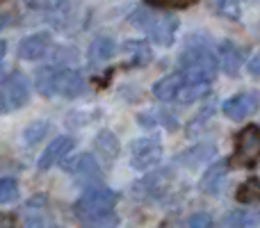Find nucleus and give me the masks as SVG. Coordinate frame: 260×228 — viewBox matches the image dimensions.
<instances>
[{
  "instance_id": "obj_28",
  "label": "nucleus",
  "mask_w": 260,
  "mask_h": 228,
  "mask_svg": "<svg viewBox=\"0 0 260 228\" xmlns=\"http://www.w3.org/2000/svg\"><path fill=\"white\" fill-rule=\"evenodd\" d=\"M25 228H57V226L50 219H46V217H30L25 221Z\"/></svg>"
},
{
  "instance_id": "obj_25",
  "label": "nucleus",
  "mask_w": 260,
  "mask_h": 228,
  "mask_svg": "<svg viewBox=\"0 0 260 228\" xmlns=\"http://www.w3.org/2000/svg\"><path fill=\"white\" fill-rule=\"evenodd\" d=\"M144 3L155 9H187L197 5L199 0H144Z\"/></svg>"
},
{
  "instance_id": "obj_13",
  "label": "nucleus",
  "mask_w": 260,
  "mask_h": 228,
  "mask_svg": "<svg viewBox=\"0 0 260 228\" xmlns=\"http://www.w3.org/2000/svg\"><path fill=\"white\" fill-rule=\"evenodd\" d=\"M183 87H185V78L180 73H169V76L160 78L153 85V96L157 101H176Z\"/></svg>"
},
{
  "instance_id": "obj_6",
  "label": "nucleus",
  "mask_w": 260,
  "mask_h": 228,
  "mask_svg": "<svg viewBox=\"0 0 260 228\" xmlns=\"http://www.w3.org/2000/svg\"><path fill=\"white\" fill-rule=\"evenodd\" d=\"M162 160V142L157 137H142L130 144V165L137 171H148Z\"/></svg>"
},
{
  "instance_id": "obj_22",
  "label": "nucleus",
  "mask_w": 260,
  "mask_h": 228,
  "mask_svg": "<svg viewBox=\"0 0 260 228\" xmlns=\"http://www.w3.org/2000/svg\"><path fill=\"white\" fill-rule=\"evenodd\" d=\"M48 130H50L48 121H35V123H30L23 130V144H25V146H37V144L48 135Z\"/></svg>"
},
{
  "instance_id": "obj_15",
  "label": "nucleus",
  "mask_w": 260,
  "mask_h": 228,
  "mask_svg": "<svg viewBox=\"0 0 260 228\" xmlns=\"http://www.w3.org/2000/svg\"><path fill=\"white\" fill-rule=\"evenodd\" d=\"M226 169H229V162H224V160L210 165V169L203 174L201 183H199L201 185V192H206V194H217L219 192L221 183H224V178H226Z\"/></svg>"
},
{
  "instance_id": "obj_7",
  "label": "nucleus",
  "mask_w": 260,
  "mask_h": 228,
  "mask_svg": "<svg viewBox=\"0 0 260 228\" xmlns=\"http://www.w3.org/2000/svg\"><path fill=\"white\" fill-rule=\"evenodd\" d=\"M5 110H21L30 101V82L21 71H14L9 78H5L3 89H0Z\"/></svg>"
},
{
  "instance_id": "obj_20",
  "label": "nucleus",
  "mask_w": 260,
  "mask_h": 228,
  "mask_svg": "<svg viewBox=\"0 0 260 228\" xmlns=\"http://www.w3.org/2000/svg\"><path fill=\"white\" fill-rule=\"evenodd\" d=\"M260 221V215L251 210H233L224 217V228H251Z\"/></svg>"
},
{
  "instance_id": "obj_31",
  "label": "nucleus",
  "mask_w": 260,
  "mask_h": 228,
  "mask_svg": "<svg viewBox=\"0 0 260 228\" xmlns=\"http://www.w3.org/2000/svg\"><path fill=\"white\" fill-rule=\"evenodd\" d=\"M5 50H7V48H5V41H0V57L5 55Z\"/></svg>"
},
{
  "instance_id": "obj_2",
  "label": "nucleus",
  "mask_w": 260,
  "mask_h": 228,
  "mask_svg": "<svg viewBox=\"0 0 260 228\" xmlns=\"http://www.w3.org/2000/svg\"><path fill=\"white\" fill-rule=\"evenodd\" d=\"M178 64H180V76L189 85H210L217 76V69H219V62L212 55V50L203 44L187 46L180 53Z\"/></svg>"
},
{
  "instance_id": "obj_14",
  "label": "nucleus",
  "mask_w": 260,
  "mask_h": 228,
  "mask_svg": "<svg viewBox=\"0 0 260 228\" xmlns=\"http://www.w3.org/2000/svg\"><path fill=\"white\" fill-rule=\"evenodd\" d=\"M215 153H217V146H215V144L203 142V144H197V146H192L189 151L180 153V155H178V162L192 169V167H199V165H203V162H210L212 157H215Z\"/></svg>"
},
{
  "instance_id": "obj_4",
  "label": "nucleus",
  "mask_w": 260,
  "mask_h": 228,
  "mask_svg": "<svg viewBox=\"0 0 260 228\" xmlns=\"http://www.w3.org/2000/svg\"><path fill=\"white\" fill-rule=\"evenodd\" d=\"M130 23L142 27L155 46H171L176 32H178V18H176L174 14L153 16L148 9H137V12L130 16Z\"/></svg>"
},
{
  "instance_id": "obj_5",
  "label": "nucleus",
  "mask_w": 260,
  "mask_h": 228,
  "mask_svg": "<svg viewBox=\"0 0 260 228\" xmlns=\"http://www.w3.org/2000/svg\"><path fill=\"white\" fill-rule=\"evenodd\" d=\"M258 162H260V128L258 125H247V128H242L238 133V137H235L231 167L251 169Z\"/></svg>"
},
{
  "instance_id": "obj_10",
  "label": "nucleus",
  "mask_w": 260,
  "mask_h": 228,
  "mask_svg": "<svg viewBox=\"0 0 260 228\" xmlns=\"http://www.w3.org/2000/svg\"><path fill=\"white\" fill-rule=\"evenodd\" d=\"M50 48V35L46 32H37V35H30L25 39H21L18 44V57L27 59V62H35V59H41Z\"/></svg>"
},
{
  "instance_id": "obj_3",
  "label": "nucleus",
  "mask_w": 260,
  "mask_h": 228,
  "mask_svg": "<svg viewBox=\"0 0 260 228\" xmlns=\"http://www.w3.org/2000/svg\"><path fill=\"white\" fill-rule=\"evenodd\" d=\"M37 89L41 96H64V99H76L85 89V80L73 69H57L44 67L37 71Z\"/></svg>"
},
{
  "instance_id": "obj_17",
  "label": "nucleus",
  "mask_w": 260,
  "mask_h": 228,
  "mask_svg": "<svg viewBox=\"0 0 260 228\" xmlns=\"http://www.w3.org/2000/svg\"><path fill=\"white\" fill-rule=\"evenodd\" d=\"M123 50H126V59L130 67H146L153 57V50L146 41H135L130 39L123 44Z\"/></svg>"
},
{
  "instance_id": "obj_16",
  "label": "nucleus",
  "mask_w": 260,
  "mask_h": 228,
  "mask_svg": "<svg viewBox=\"0 0 260 228\" xmlns=\"http://www.w3.org/2000/svg\"><path fill=\"white\" fill-rule=\"evenodd\" d=\"M117 53H119L117 41L110 39V37H99V39H94L89 46V62L103 64V62H108V59H112Z\"/></svg>"
},
{
  "instance_id": "obj_9",
  "label": "nucleus",
  "mask_w": 260,
  "mask_h": 228,
  "mask_svg": "<svg viewBox=\"0 0 260 228\" xmlns=\"http://www.w3.org/2000/svg\"><path fill=\"white\" fill-rule=\"evenodd\" d=\"M73 146H76V139L69 137V135H64V137H55L53 142L46 146V151L41 153L39 162H37V169L48 171L50 167H55L57 162H64L69 153L73 151Z\"/></svg>"
},
{
  "instance_id": "obj_11",
  "label": "nucleus",
  "mask_w": 260,
  "mask_h": 228,
  "mask_svg": "<svg viewBox=\"0 0 260 228\" xmlns=\"http://www.w3.org/2000/svg\"><path fill=\"white\" fill-rule=\"evenodd\" d=\"M71 174H73V178H76V183L85 185V187H91V185H96L101 178V167L91 153H82V157H78Z\"/></svg>"
},
{
  "instance_id": "obj_30",
  "label": "nucleus",
  "mask_w": 260,
  "mask_h": 228,
  "mask_svg": "<svg viewBox=\"0 0 260 228\" xmlns=\"http://www.w3.org/2000/svg\"><path fill=\"white\" fill-rule=\"evenodd\" d=\"M0 228H16V219L7 212H0Z\"/></svg>"
},
{
  "instance_id": "obj_1",
  "label": "nucleus",
  "mask_w": 260,
  "mask_h": 228,
  "mask_svg": "<svg viewBox=\"0 0 260 228\" xmlns=\"http://www.w3.org/2000/svg\"><path fill=\"white\" fill-rule=\"evenodd\" d=\"M117 192L110 187H103V185H91V187H85L80 194V199L73 206V212L76 217L82 221L85 226H94L101 224V221L114 217V206H117Z\"/></svg>"
},
{
  "instance_id": "obj_24",
  "label": "nucleus",
  "mask_w": 260,
  "mask_h": 228,
  "mask_svg": "<svg viewBox=\"0 0 260 228\" xmlns=\"http://www.w3.org/2000/svg\"><path fill=\"white\" fill-rule=\"evenodd\" d=\"M18 199V183L9 176H0V203H12Z\"/></svg>"
},
{
  "instance_id": "obj_19",
  "label": "nucleus",
  "mask_w": 260,
  "mask_h": 228,
  "mask_svg": "<svg viewBox=\"0 0 260 228\" xmlns=\"http://www.w3.org/2000/svg\"><path fill=\"white\" fill-rule=\"evenodd\" d=\"M235 199H238L240 203H244V206L260 203V178L251 176V178L244 180V183L238 187V194H235Z\"/></svg>"
},
{
  "instance_id": "obj_32",
  "label": "nucleus",
  "mask_w": 260,
  "mask_h": 228,
  "mask_svg": "<svg viewBox=\"0 0 260 228\" xmlns=\"http://www.w3.org/2000/svg\"><path fill=\"white\" fill-rule=\"evenodd\" d=\"M0 112H5V105H3V99H0Z\"/></svg>"
},
{
  "instance_id": "obj_8",
  "label": "nucleus",
  "mask_w": 260,
  "mask_h": 228,
  "mask_svg": "<svg viewBox=\"0 0 260 228\" xmlns=\"http://www.w3.org/2000/svg\"><path fill=\"white\" fill-rule=\"evenodd\" d=\"M221 110L231 121L249 119L260 110V91H240V94L231 96L229 101H224Z\"/></svg>"
},
{
  "instance_id": "obj_26",
  "label": "nucleus",
  "mask_w": 260,
  "mask_h": 228,
  "mask_svg": "<svg viewBox=\"0 0 260 228\" xmlns=\"http://www.w3.org/2000/svg\"><path fill=\"white\" fill-rule=\"evenodd\" d=\"M215 5L221 16L240 18V14H242V0H215Z\"/></svg>"
},
{
  "instance_id": "obj_23",
  "label": "nucleus",
  "mask_w": 260,
  "mask_h": 228,
  "mask_svg": "<svg viewBox=\"0 0 260 228\" xmlns=\"http://www.w3.org/2000/svg\"><path fill=\"white\" fill-rule=\"evenodd\" d=\"M208 94H210V85H189V82H185V87L180 89L176 101L178 103H194L199 99H206Z\"/></svg>"
},
{
  "instance_id": "obj_29",
  "label": "nucleus",
  "mask_w": 260,
  "mask_h": 228,
  "mask_svg": "<svg viewBox=\"0 0 260 228\" xmlns=\"http://www.w3.org/2000/svg\"><path fill=\"white\" fill-rule=\"evenodd\" d=\"M247 69H249V73H251V76L260 78V53H258V55H253L251 62L247 64Z\"/></svg>"
},
{
  "instance_id": "obj_33",
  "label": "nucleus",
  "mask_w": 260,
  "mask_h": 228,
  "mask_svg": "<svg viewBox=\"0 0 260 228\" xmlns=\"http://www.w3.org/2000/svg\"><path fill=\"white\" fill-rule=\"evenodd\" d=\"M0 80H3V67H0Z\"/></svg>"
},
{
  "instance_id": "obj_18",
  "label": "nucleus",
  "mask_w": 260,
  "mask_h": 228,
  "mask_svg": "<svg viewBox=\"0 0 260 228\" xmlns=\"http://www.w3.org/2000/svg\"><path fill=\"white\" fill-rule=\"evenodd\" d=\"M96 151L101 153V157H103L105 162H114L119 155V142L117 137H114L110 130H103V133L96 135V142H94Z\"/></svg>"
},
{
  "instance_id": "obj_21",
  "label": "nucleus",
  "mask_w": 260,
  "mask_h": 228,
  "mask_svg": "<svg viewBox=\"0 0 260 228\" xmlns=\"http://www.w3.org/2000/svg\"><path fill=\"white\" fill-rule=\"evenodd\" d=\"M137 121L144 125V128H153V125H167V128H176L178 121L176 116L167 114V112H160V110H148V112H142L137 116Z\"/></svg>"
},
{
  "instance_id": "obj_12",
  "label": "nucleus",
  "mask_w": 260,
  "mask_h": 228,
  "mask_svg": "<svg viewBox=\"0 0 260 228\" xmlns=\"http://www.w3.org/2000/svg\"><path fill=\"white\" fill-rule=\"evenodd\" d=\"M217 62H219V67L224 69V73H229V76H238L240 69H242V64H244V50L240 48V46H235L233 41H221Z\"/></svg>"
},
{
  "instance_id": "obj_27",
  "label": "nucleus",
  "mask_w": 260,
  "mask_h": 228,
  "mask_svg": "<svg viewBox=\"0 0 260 228\" xmlns=\"http://www.w3.org/2000/svg\"><path fill=\"white\" fill-rule=\"evenodd\" d=\"M187 226L189 228H215V221H212V217L206 215V212H197V215L189 217Z\"/></svg>"
}]
</instances>
